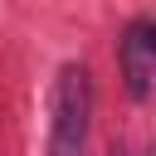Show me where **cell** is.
Listing matches in <instances>:
<instances>
[{
	"instance_id": "6da1fadb",
	"label": "cell",
	"mask_w": 156,
	"mask_h": 156,
	"mask_svg": "<svg viewBox=\"0 0 156 156\" xmlns=\"http://www.w3.org/2000/svg\"><path fill=\"white\" fill-rule=\"evenodd\" d=\"M93 127V73L83 63H63L54 83V122H49V156H83Z\"/></svg>"
},
{
	"instance_id": "7a4b0ae2",
	"label": "cell",
	"mask_w": 156,
	"mask_h": 156,
	"mask_svg": "<svg viewBox=\"0 0 156 156\" xmlns=\"http://www.w3.org/2000/svg\"><path fill=\"white\" fill-rule=\"evenodd\" d=\"M117 63H122L127 93H132L136 102H146V93H151V78H156V24L136 20V24L122 34V44H117Z\"/></svg>"
},
{
	"instance_id": "3957f363",
	"label": "cell",
	"mask_w": 156,
	"mask_h": 156,
	"mask_svg": "<svg viewBox=\"0 0 156 156\" xmlns=\"http://www.w3.org/2000/svg\"><path fill=\"white\" fill-rule=\"evenodd\" d=\"M112 156H127V151H112Z\"/></svg>"
}]
</instances>
